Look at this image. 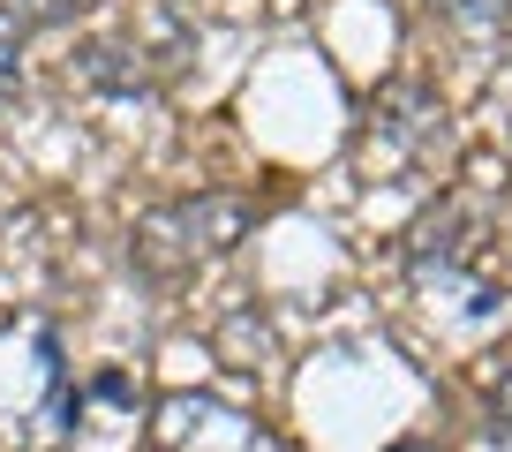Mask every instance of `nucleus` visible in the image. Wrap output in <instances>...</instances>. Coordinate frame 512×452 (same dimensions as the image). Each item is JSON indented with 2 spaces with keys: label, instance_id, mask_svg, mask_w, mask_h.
Returning <instances> with one entry per match:
<instances>
[{
  "label": "nucleus",
  "instance_id": "3",
  "mask_svg": "<svg viewBox=\"0 0 512 452\" xmlns=\"http://www.w3.org/2000/svg\"><path fill=\"white\" fill-rule=\"evenodd\" d=\"M23 91V16L16 8H0V98Z\"/></svg>",
  "mask_w": 512,
  "mask_h": 452
},
{
  "label": "nucleus",
  "instance_id": "5",
  "mask_svg": "<svg viewBox=\"0 0 512 452\" xmlns=\"http://www.w3.org/2000/svg\"><path fill=\"white\" fill-rule=\"evenodd\" d=\"M16 16L23 23H68V16H76V0H16Z\"/></svg>",
  "mask_w": 512,
  "mask_h": 452
},
{
  "label": "nucleus",
  "instance_id": "1",
  "mask_svg": "<svg viewBox=\"0 0 512 452\" xmlns=\"http://www.w3.org/2000/svg\"><path fill=\"white\" fill-rule=\"evenodd\" d=\"M181 226H189V249H234L241 226H249V204L241 196H196V204H181Z\"/></svg>",
  "mask_w": 512,
  "mask_h": 452
},
{
  "label": "nucleus",
  "instance_id": "4",
  "mask_svg": "<svg viewBox=\"0 0 512 452\" xmlns=\"http://www.w3.org/2000/svg\"><path fill=\"white\" fill-rule=\"evenodd\" d=\"M437 16H452L460 31H490V23H505V8L512 0H430Z\"/></svg>",
  "mask_w": 512,
  "mask_h": 452
},
{
  "label": "nucleus",
  "instance_id": "6",
  "mask_svg": "<svg viewBox=\"0 0 512 452\" xmlns=\"http://www.w3.org/2000/svg\"><path fill=\"white\" fill-rule=\"evenodd\" d=\"M497 430H505V437H512V370H505V377H497Z\"/></svg>",
  "mask_w": 512,
  "mask_h": 452
},
{
  "label": "nucleus",
  "instance_id": "2",
  "mask_svg": "<svg viewBox=\"0 0 512 452\" xmlns=\"http://www.w3.org/2000/svg\"><path fill=\"white\" fill-rule=\"evenodd\" d=\"M136 257H144L151 272H174L181 257H196V249H189V226H181V204L144 211V219H136Z\"/></svg>",
  "mask_w": 512,
  "mask_h": 452
}]
</instances>
